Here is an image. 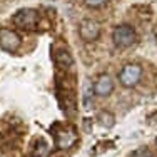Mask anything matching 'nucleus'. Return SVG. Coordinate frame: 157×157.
Wrapping results in <instances>:
<instances>
[{
    "label": "nucleus",
    "instance_id": "nucleus-1",
    "mask_svg": "<svg viewBox=\"0 0 157 157\" xmlns=\"http://www.w3.org/2000/svg\"><path fill=\"white\" fill-rule=\"evenodd\" d=\"M137 40V33L130 25L127 24H122V25H117L112 32V42H114L115 47L119 48H125V47H130L134 45Z\"/></svg>",
    "mask_w": 157,
    "mask_h": 157
},
{
    "label": "nucleus",
    "instance_id": "nucleus-2",
    "mask_svg": "<svg viewBox=\"0 0 157 157\" xmlns=\"http://www.w3.org/2000/svg\"><path fill=\"white\" fill-rule=\"evenodd\" d=\"M13 24L22 30H35L39 24V13L33 9H20L13 15Z\"/></svg>",
    "mask_w": 157,
    "mask_h": 157
},
{
    "label": "nucleus",
    "instance_id": "nucleus-3",
    "mask_svg": "<svg viewBox=\"0 0 157 157\" xmlns=\"http://www.w3.org/2000/svg\"><path fill=\"white\" fill-rule=\"evenodd\" d=\"M142 78V67L139 63H127L119 72V82L124 87H136Z\"/></svg>",
    "mask_w": 157,
    "mask_h": 157
},
{
    "label": "nucleus",
    "instance_id": "nucleus-4",
    "mask_svg": "<svg viewBox=\"0 0 157 157\" xmlns=\"http://www.w3.org/2000/svg\"><path fill=\"white\" fill-rule=\"evenodd\" d=\"M78 35L85 42H94L100 37V25L99 22L92 20V18H84L78 25Z\"/></svg>",
    "mask_w": 157,
    "mask_h": 157
},
{
    "label": "nucleus",
    "instance_id": "nucleus-5",
    "mask_svg": "<svg viewBox=\"0 0 157 157\" xmlns=\"http://www.w3.org/2000/svg\"><path fill=\"white\" fill-rule=\"evenodd\" d=\"M20 35L13 30H9V29H2L0 30V47L3 48L5 52H15L18 47H20Z\"/></svg>",
    "mask_w": 157,
    "mask_h": 157
},
{
    "label": "nucleus",
    "instance_id": "nucleus-6",
    "mask_svg": "<svg viewBox=\"0 0 157 157\" xmlns=\"http://www.w3.org/2000/svg\"><path fill=\"white\" fill-rule=\"evenodd\" d=\"M75 142H77V132L72 127L62 129L60 132L55 136V147H57L59 151H67V149H70Z\"/></svg>",
    "mask_w": 157,
    "mask_h": 157
},
{
    "label": "nucleus",
    "instance_id": "nucleus-7",
    "mask_svg": "<svg viewBox=\"0 0 157 157\" xmlns=\"http://www.w3.org/2000/svg\"><path fill=\"white\" fill-rule=\"evenodd\" d=\"M94 94L97 97H107L114 92V78L109 74H102L97 80L94 82Z\"/></svg>",
    "mask_w": 157,
    "mask_h": 157
},
{
    "label": "nucleus",
    "instance_id": "nucleus-8",
    "mask_svg": "<svg viewBox=\"0 0 157 157\" xmlns=\"http://www.w3.org/2000/svg\"><path fill=\"white\" fill-rule=\"evenodd\" d=\"M48 155H50V147H48V144L44 139H40L35 144V147H33L32 157H48Z\"/></svg>",
    "mask_w": 157,
    "mask_h": 157
},
{
    "label": "nucleus",
    "instance_id": "nucleus-9",
    "mask_svg": "<svg viewBox=\"0 0 157 157\" xmlns=\"http://www.w3.org/2000/svg\"><path fill=\"white\" fill-rule=\"evenodd\" d=\"M57 63L67 69V67H72L74 59H72V55H70L67 50H63V48H60V50H59V54H57Z\"/></svg>",
    "mask_w": 157,
    "mask_h": 157
},
{
    "label": "nucleus",
    "instance_id": "nucleus-10",
    "mask_svg": "<svg viewBox=\"0 0 157 157\" xmlns=\"http://www.w3.org/2000/svg\"><path fill=\"white\" fill-rule=\"evenodd\" d=\"M99 121H100V124H102L104 127L110 129V127L114 125V122H115V117H114V114H110V112L102 110V112L99 114Z\"/></svg>",
    "mask_w": 157,
    "mask_h": 157
},
{
    "label": "nucleus",
    "instance_id": "nucleus-11",
    "mask_svg": "<svg viewBox=\"0 0 157 157\" xmlns=\"http://www.w3.org/2000/svg\"><path fill=\"white\" fill-rule=\"evenodd\" d=\"M129 157H154V154H152L147 147H140V149H136Z\"/></svg>",
    "mask_w": 157,
    "mask_h": 157
},
{
    "label": "nucleus",
    "instance_id": "nucleus-12",
    "mask_svg": "<svg viewBox=\"0 0 157 157\" xmlns=\"http://www.w3.org/2000/svg\"><path fill=\"white\" fill-rule=\"evenodd\" d=\"M85 3H87L89 7H92V9H99V7H102V5H105L109 0H84Z\"/></svg>",
    "mask_w": 157,
    "mask_h": 157
},
{
    "label": "nucleus",
    "instance_id": "nucleus-13",
    "mask_svg": "<svg viewBox=\"0 0 157 157\" xmlns=\"http://www.w3.org/2000/svg\"><path fill=\"white\" fill-rule=\"evenodd\" d=\"M155 145H157V137H155Z\"/></svg>",
    "mask_w": 157,
    "mask_h": 157
}]
</instances>
